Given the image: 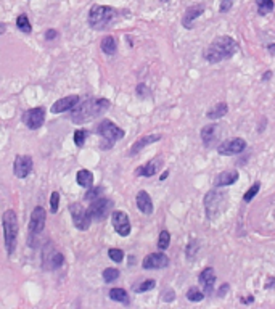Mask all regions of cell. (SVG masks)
Returning <instances> with one entry per match:
<instances>
[{"mask_svg": "<svg viewBox=\"0 0 275 309\" xmlns=\"http://www.w3.org/2000/svg\"><path fill=\"white\" fill-rule=\"evenodd\" d=\"M110 298L113 299V301H119V303H124V304L129 303L127 291L122 290V288H113V290H110Z\"/></svg>", "mask_w": 275, "mask_h": 309, "instance_id": "27", "label": "cell"}, {"mask_svg": "<svg viewBox=\"0 0 275 309\" xmlns=\"http://www.w3.org/2000/svg\"><path fill=\"white\" fill-rule=\"evenodd\" d=\"M15 175L20 179L28 178L29 172L32 171V158L29 155H18L15 160V166H13Z\"/></svg>", "mask_w": 275, "mask_h": 309, "instance_id": "14", "label": "cell"}, {"mask_svg": "<svg viewBox=\"0 0 275 309\" xmlns=\"http://www.w3.org/2000/svg\"><path fill=\"white\" fill-rule=\"evenodd\" d=\"M155 285H156V282H155L153 279H148V280H145V282H142L140 285H135V287H134V291H135V293H144V291L153 290Z\"/></svg>", "mask_w": 275, "mask_h": 309, "instance_id": "32", "label": "cell"}, {"mask_svg": "<svg viewBox=\"0 0 275 309\" xmlns=\"http://www.w3.org/2000/svg\"><path fill=\"white\" fill-rule=\"evenodd\" d=\"M16 26H18V29H20L21 32H24V34H29V32L32 31L31 23H29L28 16H26V15H20V16H18Z\"/></svg>", "mask_w": 275, "mask_h": 309, "instance_id": "30", "label": "cell"}, {"mask_svg": "<svg viewBox=\"0 0 275 309\" xmlns=\"http://www.w3.org/2000/svg\"><path fill=\"white\" fill-rule=\"evenodd\" d=\"M119 277V271L114 269V268H108L103 271V280L106 282V284H110V282H114Z\"/></svg>", "mask_w": 275, "mask_h": 309, "instance_id": "33", "label": "cell"}, {"mask_svg": "<svg viewBox=\"0 0 275 309\" xmlns=\"http://www.w3.org/2000/svg\"><path fill=\"white\" fill-rule=\"evenodd\" d=\"M43 121H45V110L40 108V107L31 108V110L23 113V122L32 130L39 129L43 124Z\"/></svg>", "mask_w": 275, "mask_h": 309, "instance_id": "10", "label": "cell"}, {"mask_svg": "<svg viewBox=\"0 0 275 309\" xmlns=\"http://www.w3.org/2000/svg\"><path fill=\"white\" fill-rule=\"evenodd\" d=\"M228 203L227 192L220 190H209L205 197V209H206V217L209 220H216L220 214L224 213Z\"/></svg>", "mask_w": 275, "mask_h": 309, "instance_id": "3", "label": "cell"}, {"mask_svg": "<svg viewBox=\"0 0 275 309\" xmlns=\"http://www.w3.org/2000/svg\"><path fill=\"white\" fill-rule=\"evenodd\" d=\"M45 219H47L45 209H43L42 206L34 208L32 214H31V220H29V232L32 237L39 235L43 231V227H45Z\"/></svg>", "mask_w": 275, "mask_h": 309, "instance_id": "12", "label": "cell"}, {"mask_svg": "<svg viewBox=\"0 0 275 309\" xmlns=\"http://www.w3.org/2000/svg\"><path fill=\"white\" fill-rule=\"evenodd\" d=\"M272 287H275V279L273 277H270L267 280V285H265V288H272Z\"/></svg>", "mask_w": 275, "mask_h": 309, "instance_id": "44", "label": "cell"}, {"mask_svg": "<svg viewBox=\"0 0 275 309\" xmlns=\"http://www.w3.org/2000/svg\"><path fill=\"white\" fill-rule=\"evenodd\" d=\"M135 203H137V208H139L144 214H152V213H153V201H152V197H150L145 190H140V192L137 193Z\"/></svg>", "mask_w": 275, "mask_h": 309, "instance_id": "20", "label": "cell"}, {"mask_svg": "<svg viewBox=\"0 0 275 309\" xmlns=\"http://www.w3.org/2000/svg\"><path fill=\"white\" fill-rule=\"evenodd\" d=\"M161 166H163V160H161V158H155V160L148 161L147 164L140 166L139 169L135 171V174H137V175H144V178H152V175H155L156 172H159Z\"/></svg>", "mask_w": 275, "mask_h": 309, "instance_id": "19", "label": "cell"}, {"mask_svg": "<svg viewBox=\"0 0 275 309\" xmlns=\"http://www.w3.org/2000/svg\"><path fill=\"white\" fill-rule=\"evenodd\" d=\"M158 140H161V136L159 134H152V136H145V137H142V139H139L137 142L132 145V148H130V155L134 156V155H137L139 152L144 147H147V145H150V144H155V142H158Z\"/></svg>", "mask_w": 275, "mask_h": 309, "instance_id": "23", "label": "cell"}, {"mask_svg": "<svg viewBox=\"0 0 275 309\" xmlns=\"http://www.w3.org/2000/svg\"><path fill=\"white\" fill-rule=\"evenodd\" d=\"M110 108V100L106 99H87L84 102H79L71 113V121L76 124H84L102 114Z\"/></svg>", "mask_w": 275, "mask_h": 309, "instance_id": "1", "label": "cell"}, {"mask_svg": "<svg viewBox=\"0 0 275 309\" xmlns=\"http://www.w3.org/2000/svg\"><path fill=\"white\" fill-rule=\"evenodd\" d=\"M77 184L81 185V187H85V189H90L94 185V174L87 169H82L77 172Z\"/></svg>", "mask_w": 275, "mask_h": 309, "instance_id": "25", "label": "cell"}, {"mask_svg": "<svg viewBox=\"0 0 275 309\" xmlns=\"http://www.w3.org/2000/svg\"><path fill=\"white\" fill-rule=\"evenodd\" d=\"M270 76H272V73H270V71H267V73H265V74L262 76V79H264V81H269Z\"/></svg>", "mask_w": 275, "mask_h": 309, "instance_id": "46", "label": "cell"}, {"mask_svg": "<svg viewBox=\"0 0 275 309\" xmlns=\"http://www.w3.org/2000/svg\"><path fill=\"white\" fill-rule=\"evenodd\" d=\"M111 223H113L114 231H116L121 237H127L130 234V220L124 211H114L111 214Z\"/></svg>", "mask_w": 275, "mask_h": 309, "instance_id": "13", "label": "cell"}, {"mask_svg": "<svg viewBox=\"0 0 275 309\" xmlns=\"http://www.w3.org/2000/svg\"><path fill=\"white\" fill-rule=\"evenodd\" d=\"M227 111H228L227 103L220 102V103H216L214 107L209 108V110L206 111V118H209V119H219V118H224L225 114H227Z\"/></svg>", "mask_w": 275, "mask_h": 309, "instance_id": "24", "label": "cell"}, {"mask_svg": "<svg viewBox=\"0 0 275 309\" xmlns=\"http://www.w3.org/2000/svg\"><path fill=\"white\" fill-rule=\"evenodd\" d=\"M232 4H234V0H220V12L227 13L230 8H232Z\"/></svg>", "mask_w": 275, "mask_h": 309, "instance_id": "39", "label": "cell"}, {"mask_svg": "<svg viewBox=\"0 0 275 309\" xmlns=\"http://www.w3.org/2000/svg\"><path fill=\"white\" fill-rule=\"evenodd\" d=\"M246 148V142L242 137H235V139H227L224 142H220L217 147V153L222 156H232L242 153Z\"/></svg>", "mask_w": 275, "mask_h": 309, "instance_id": "7", "label": "cell"}, {"mask_svg": "<svg viewBox=\"0 0 275 309\" xmlns=\"http://www.w3.org/2000/svg\"><path fill=\"white\" fill-rule=\"evenodd\" d=\"M108 256L114 261V262H121L124 259V253L122 250H118V248H110L108 250Z\"/></svg>", "mask_w": 275, "mask_h": 309, "instance_id": "36", "label": "cell"}, {"mask_svg": "<svg viewBox=\"0 0 275 309\" xmlns=\"http://www.w3.org/2000/svg\"><path fill=\"white\" fill-rule=\"evenodd\" d=\"M195 250H198V243L197 242H190V245L187 246V256H189V259H193V256H195Z\"/></svg>", "mask_w": 275, "mask_h": 309, "instance_id": "40", "label": "cell"}, {"mask_svg": "<svg viewBox=\"0 0 275 309\" xmlns=\"http://www.w3.org/2000/svg\"><path fill=\"white\" fill-rule=\"evenodd\" d=\"M238 181V171L237 169H228L220 172L216 178V187H225V185H232Z\"/></svg>", "mask_w": 275, "mask_h": 309, "instance_id": "22", "label": "cell"}, {"mask_svg": "<svg viewBox=\"0 0 275 309\" xmlns=\"http://www.w3.org/2000/svg\"><path fill=\"white\" fill-rule=\"evenodd\" d=\"M175 298V293H174V290H169L166 293V296H164V301H171V299H174Z\"/></svg>", "mask_w": 275, "mask_h": 309, "instance_id": "41", "label": "cell"}, {"mask_svg": "<svg viewBox=\"0 0 275 309\" xmlns=\"http://www.w3.org/2000/svg\"><path fill=\"white\" fill-rule=\"evenodd\" d=\"M163 2H169V0H163Z\"/></svg>", "mask_w": 275, "mask_h": 309, "instance_id": "49", "label": "cell"}, {"mask_svg": "<svg viewBox=\"0 0 275 309\" xmlns=\"http://www.w3.org/2000/svg\"><path fill=\"white\" fill-rule=\"evenodd\" d=\"M114 16H116V10L106 5H94L88 13V24L94 29H105L113 23Z\"/></svg>", "mask_w": 275, "mask_h": 309, "instance_id": "5", "label": "cell"}, {"mask_svg": "<svg viewBox=\"0 0 275 309\" xmlns=\"http://www.w3.org/2000/svg\"><path fill=\"white\" fill-rule=\"evenodd\" d=\"M219 137V126L217 124H208L201 129V140L206 147H211Z\"/></svg>", "mask_w": 275, "mask_h": 309, "instance_id": "21", "label": "cell"}, {"mask_svg": "<svg viewBox=\"0 0 275 309\" xmlns=\"http://www.w3.org/2000/svg\"><path fill=\"white\" fill-rule=\"evenodd\" d=\"M256 5H258L259 15H269L273 12V8H275L273 0H256Z\"/></svg>", "mask_w": 275, "mask_h": 309, "instance_id": "28", "label": "cell"}, {"mask_svg": "<svg viewBox=\"0 0 275 309\" xmlns=\"http://www.w3.org/2000/svg\"><path fill=\"white\" fill-rule=\"evenodd\" d=\"M42 256H43V268L45 269H58L65 262V256L53 248L50 243L45 246Z\"/></svg>", "mask_w": 275, "mask_h": 309, "instance_id": "11", "label": "cell"}, {"mask_svg": "<svg viewBox=\"0 0 275 309\" xmlns=\"http://www.w3.org/2000/svg\"><path fill=\"white\" fill-rule=\"evenodd\" d=\"M227 290H228V285H227V284H225L224 287H220V290H219V296L225 295V293H227Z\"/></svg>", "mask_w": 275, "mask_h": 309, "instance_id": "43", "label": "cell"}, {"mask_svg": "<svg viewBox=\"0 0 275 309\" xmlns=\"http://www.w3.org/2000/svg\"><path fill=\"white\" fill-rule=\"evenodd\" d=\"M187 298H189V301L198 303V301H203V298H205V293H203V291H200L197 287H192V288L187 291Z\"/></svg>", "mask_w": 275, "mask_h": 309, "instance_id": "31", "label": "cell"}, {"mask_svg": "<svg viewBox=\"0 0 275 309\" xmlns=\"http://www.w3.org/2000/svg\"><path fill=\"white\" fill-rule=\"evenodd\" d=\"M259 189H261V182H256V184H253V187L248 190L246 193H245V197H243V200L248 203V201H251L254 197H256V193L259 192Z\"/></svg>", "mask_w": 275, "mask_h": 309, "instance_id": "35", "label": "cell"}, {"mask_svg": "<svg viewBox=\"0 0 275 309\" xmlns=\"http://www.w3.org/2000/svg\"><path fill=\"white\" fill-rule=\"evenodd\" d=\"M79 103V97L77 95H68L65 99H60L58 102L53 103L52 113H63L68 110H73L76 105Z\"/></svg>", "mask_w": 275, "mask_h": 309, "instance_id": "18", "label": "cell"}, {"mask_svg": "<svg viewBox=\"0 0 275 309\" xmlns=\"http://www.w3.org/2000/svg\"><path fill=\"white\" fill-rule=\"evenodd\" d=\"M111 208H113V201L110 198H97L90 203L87 213H88V216H90V219L103 220L106 216L110 214Z\"/></svg>", "mask_w": 275, "mask_h": 309, "instance_id": "6", "label": "cell"}, {"mask_svg": "<svg viewBox=\"0 0 275 309\" xmlns=\"http://www.w3.org/2000/svg\"><path fill=\"white\" fill-rule=\"evenodd\" d=\"M169 243H171V234L167 231H161L159 232V237H158V248L164 251L169 248Z\"/></svg>", "mask_w": 275, "mask_h": 309, "instance_id": "29", "label": "cell"}, {"mask_svg": "<svg viewBox=\"0 0 275 309\" xmlns=\"http://www.w3.org/2000/svg\"><path fill=\"white\" fill-rule=\"evenodd\" d=\"M58 201H60V193L53 192L50 195V211L52 213H57L58 211Z\"/></svg>", "mask_w": 275, "mask_h": 309, "instance_id": "37", "label": "cell"}, {"mask_svg": "<svg viewBox=\"0 0 275 309\" xmlns=\"http://www.w3.org/2000/svg\"><path fill=\"white\" fill-rule=\"evenodd\" d=\"M142 266H144V269H147V271L148 269H164V268L169 266V258L163 253H152L144 259Z\"/></svg>", "mask_w": 275, "mask_h": 309, "instance_id": "15", "label": "cell"}, {"mask_svg": "<svg viewBox=\"0 0 275 309\" xmlns=\"http://www.w3.org/2000/svg\"><path fill=\"white\" fill-rule=\"evenodd\" d=\"M267 49L270 50V54H272V55H275V46H273V43H270V46H269Z\"/></svg>", "mask_w": 275, "mask_h": 309, "instance_id": "47", "label": "cell"}, {"mask_svg": "<svg viewBox=\"0 0 275 309\" xmlns=\"http://www.w3.org/2000/svg\"><path fill=\"white\" fill-rule=\"evenodd\" d=\"M99 134L106 140V142H110L113 145L116 140H121L124 137V130L121 127H118L114 122H111L108 119H103L99 126Z\"/></svg>", "mask_w": 275, "mask_h": 309, "instance_id": "8", "label": "cell"}, {"mask_svg": "<svg viewBox=\"0 0 275 309\" xmlns=\"http://www.w3.org/2000/svg\"><path fill=\"white\" fill-rule=\"evenodd\" d=\"M205 13V5H193L190 8H187V12H185L184 15V18H182V24H184V28H187V29H192L193 28V23L197 18H200V16Z\"/></svg>", "mask_w": 275, "mask_h": 309, "instance_id": "17", "label": "cell"}, {"mask_svg": "<svg viewBox=\"0 0 275 309\" xmlns=\"http://www.w3.org/2000/svg\"><path fill=\"white\" fill-rule=\"evenodd\" d=\"M198 282L201 284L203 287V293L205 295H211L212 293V288H214V282H216V274H214V269L212 268H206V269H203L200 272V276H198Z\"/></svg>", "mask_w": 275, "mask_h": 309, "instance_id": "16", "label": "cell"}, {"mask_svg": "<svg viewBox=\"0 0 275 309\" xmlns=\"http://www.w3.org/2000/svg\"><path fill=\"white\" fill-rule=\"evenodd\" d=\"M87 137H88V130H85V129L76 130V132H74V144H76L77 147H82Z\"/></svg>", "mask_w": 275, "mask_h": 309, "instance_id": "34", "label": "cell"}, {"mask_svg": "<svg viewBox=\"0 0 275 309\" xmlns=\"http://www.w3.org/2000/svg\"><path fill=\"white\" fill-rule=\"evenodd\" d=\"M4 32H5V26L0 23V34H4Z\"/></svg>", "mask_w": 275, "mask_h": 309, "instance_id": "48", "label": "cell"}, {"mask_svg": "<svg viewBox=\"0 0 275 309\" xmlns=\"http://www.w3.org/2000/svg\"><path fill=\"white\" fill-rule=\"evenodd\" d=\"M100 192H102V187H95L92 190H88L87 195H85V200H95L97 197L100 195Z\"/></svg>", "mask_w": 275, "mask_h": 309, "instance_id": "38", "label": "cell"}, {"mask_svg": "<svg viewBox=\"0 0 275 309\" xmlns=\"http://www.w3.org/2000/svg\"><path fill=\"white\" fill-rule=\"evenodd\" d=\"M69 211H71V216H73V223L79 231H87V229L90 227L92 219H90V216H88L87 209L82 208V205L73 203V205L69 206Z\"/></svg>", "mask_w": 275, "mask_h": 309, "instance_id": "9", "label": "cell"}, {"mask_svg": "<svg viewBox=\"0 0 275 309\" xmlns=\"http://www.w3.org/2000/svg\"><path fill=\"white\" fill-rule=\"evenodd\" d=\"M57 36H58V34H57V31H53V29H52V31H47V32H45V37H47L49 40H50V39H53V37H57Z\"/></svg>", "mask_w": 275, "mask_h": 309, "instance_id": "42", "label": "cell"}, {"mask_svg": "<svg viewBox=\"0 0 275 309\" xmlns=\"http://www.w3.org/2000/svg\"><path fill=\"white\" fill-rule=\"evenodd\" d=\"M116 49H118V43H116V39H114L113 36H106L102 40V50L105 52L106 55L116 54Z\"/></svg>", "mask_w": 275, "mask_h": 309, "instance_id": "26", "label": "cell"}, {"mask_svg": "<svg viewBox=\"0 0 275 309\" xmlns=\"http://www.w3.org/2000/svg\"><path fill=\"white\" fill-rule=\"evenodd\" d=\"M238 52V43L230 37V36H219L212 40L209 46L206 47L205 54V60L211 65L220 63V61L232 58Z\"/></svg>", "mask_w": 275, "mask_h": 309, "instance_id": "2", "label": "cell"}, {"mask_svg": "<svg viewBox=\"0 0 275 309\" xmlns=\"http://www.w3.org/2000/svg\"><path fill=\"white\" fill-rule=\"evenodd\" d=\"M167 175H169V171H164V172L161 174V178H159V181H166Z\"/></svg>", "mask_w": 275, "mask_h": 309, "instance_id": "45", "label": "cell"}, {"mask_svg": "<svg viewBox=\"0 0 275 309\" xmlns=\"http://www.w3.org/2000/svg\"><path fill=\"white\" fill-rule=\"evenodd\" d=\"M4 223V235H5V246L8 256H12L16 248V238H18V219L13 209H7L2 217Z\"/></svg>", "mask_w": 275, "mask_h": 309, "instance_id": "4", "label": "cell"}]
</instances>
